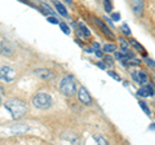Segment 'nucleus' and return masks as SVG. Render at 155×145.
Wrapping results in <instances>:
<instances>
[{
    "label": "nucleus",
    "mask_w": 155,
    "mask_h": 145,
    "mask_svg": "<svg viewBox=\"0 0 155 145\" xmlns=\"http://www.w3.org/2000/svg\"><path fill=\"white\" fill-rule=\"evenodd\" d=\"M5 108L9 110V113L12 114L13 118H21L25 115V113L27 111V106L25 102H22L21 100L17 99H12L5 101Z\"/></svg>",
    "instance_id": "nucleus-1"
},
{
    "label": "nucleus",
    "mask_w": 155,
    "mask_h": 145,
    "mask_svg": "<svg viewBox=\"0 0 155 145\" xmlns=\"http://www.w3.org/2000/svg\"><path fill=\"white\" fill-rule=\"evenodd\" d=\"M59 89H61V92L64 93L65 96H67V97H71V96L75 95L76 84H75V79H74V77L67 75V77L62 78L61 83H59Z\"/></svg>",
    "instance_id": "nucleus-2"
},
{
    "label": "nucleus",
    "mask_w": 155,
    "mask_h": 145,
    "mask_svg": "<svg viewBox=\"0 0 155 145\" xmlns=\"http://www.w3.org/2000/svg\"><path fill=\"white\" fill-rule=\"evenodd\" d=\"M52 102H53V100L50 97V95H48V93H45V92L38 93V95H35L34 99H32V104L38 109H48V108H50Z\"/></svg>",
    "instance_id": "nucleus-3"
},
{
    "label": "nucleus",
    "mask_w": 155,
    "mask_h": 145,
    "mask_svg": "<svg viewBox=\"0 0 155 145\" xmlns=\"http://www.w3.org/2000/svg\"><path fill=\"white\" fill-rule=\"evenodd\" d=\"M16 78V71L14 69H12L10 66H1L0 68V79L7 82V83H10V82L14 80Z\"/></svg>",
    "instance_id": "nucleus-4"
},
{
    "label": "nucleus",
    "mask_w": 155,
    "mask_h": 145,
    "mask_svg": "<svg viewBox=\"0 0 155 145\" xmlns=\"http://www.w3.org/2000/svg\"><path fill=\"white\" fill-rule=\"evenodd\" d=\"M78 97H79L80 102H83L84 105L92 104V97H91V95H89L88 89L85 88V87L82 86V87L79 88V91H78Z\"/></svg>",
    "instance_id": "nucleus-5"
},
{
    "label": "nucleus",
    "mask_w": 155,
    "mask_h": 145,
    "mask_svg": "<svg viewBox=\"0 0 155 145\" xmlns=\"http://www.w3.org/2000/svg\"><path fill=\"white\" fill-rule=\"evenodd\" d=\"M131 7L136 16H142L144 14V8H145V1L144 0H131Z\"/></svg>",
    "instance_id": "nucleus-6"
},
{
    "label": "nucleus",
    "mask_w": 155,
    "mask_h": 145,
    "mask_svg": "<svg viewBox=\"0 0 155 145\" xmlns=\"http://www.w3.org/2000/svg\"><path fill=\"white\" fill-rule=\"evenodd\" d=\"M0 52H1V54H5V56H12L14 52V45L9 40L4 39L0 44Z\"/></svg>",
    "instance_id": "nucleus-7"
},
{
    "label": "nucleus",
    "mask_w": 155,
    "mask_h": 145,
    "mask_svg": "<svg viewBox=\"0 0 155 145\" xmlns=\"http://www.w3.org/2000/svg\"><path fill=\"white\" fill-rule=\"evenodd\" d=\"M34 75H36L38 78H40V79H43V80L54 79V74L50 70H47V69H38V70L34 71Z\"/></svg>",
    "instance_id": "nucleus-8"
},
{
    "label": "nucleus",
    "mask_w": 155,
    "mask_h": 145,
    "mask_svg": "<svg viewBox=\"0 0 155 145\" xmlns=\"http://www.w3.org/2000/svg\"><path fill=\"white\" fill-rule=\"evenodd\" d=\"M94 23H96V25L98 26V29L101 30V31L103 32V34H105L106 36H109L110 39H115V35H114V32L111 31V30L109 29V27H107L105 23L102 22V21L101 20H98V18H94Z\"/></svg>",
    "instance_id": "nucleus-9"
},
{
    "label": "nucleus",
    "mask_w": 155,
    "mask_h": 145,
    "mask_svg": "<svg viewBox=\"0 0 155 145\" xmlns=\"http://www.w3.org/2000/svg\"><path fill=\"white\" fill-rule=\"evenodd\" d=\"M137 93H138V96H142V97H150V96H154L155 89H154L153 86H150V84H145V87L140 88Z\"/></svg>",
    "instance_id": "nucleus-10"
},
{
    "label": "nucleus",
    "mask_w": 155,
    "mask_h": 145,
    "mask_svg": "<svg viewBox=\"0 0 155 145\" xmlns=\"http://www.w3.org/2000/svg\"><path fill=\"white\" fill-rule=\"evenodd\" d=\"M133 78H135V79H136V82H137V83L142 84V86H145V84H147V82H149L147 75H146L144 71L133 72Z\"/></svg>",
    "instance_id": "nucleus-11"
},
{
    "label": "nucleus",
    "mask_w": 155,
    "mask_h": 145,
    "mask_svg": "<svg viewBox=\"0 0 155 145\" xmlns=\"http://www.w3.org/2000/svg\"><path fill=\"white\" fill-rule=\"evenodd\" d=\"M54 5H56V8H57V12L61 16H64V17H67V11H66V8L64 7V5L61 4L59 1H54Z\"/></svg>",
    "instance_id": "nucleus-12"
},
{
    "label": "nucleus",
    "mask_w": 155,
    "mask_h": 145,
    "mask_svg": "<svg viewBox=\"0 0 155 145\" xmlns=\"http://www.w3.org/2000/svg\"><path fill=\"white\" fill-rule=\"evenodd\" d=\"M119 45H120L121 51H123L124 53H127L128 51H129V44H128V43H127L126 40H124L123 38H119Z\"/></svg>",
    "instance_id": "nucleus-13"
},
{
    "label": "nucleus",
    "mask_w": 155,
    "mask_h": 145,
    "mask_svg": "<svg viewBox=\"0 0 155 145\" xmlns=\"http://www.w3.org/2000/svg\"><path fill=\"white\" fill-rule=\"evenodd\" d=\"M129 43H131V44H132V45H133V47H135V48H136V49H138V51H141V52H142V53H144V54H145V49H144V47H142V45H141V44H140V43H137V42L135 40V39H131V40H129Z\"/></svg>",
    "instance_id": "nucleus-14"
},
{
    "label": "nucleus",
    "mask_w": 155,
    "mask_h": 145,
    "mask_svg": "<svg viewBox=\"0 0 155 145\" xmlns=\"http://www.w3.org/2000/svg\"><path fill=\"white\" fill-rule=\"evenodd\" d=\"M103 51L107 52V53L115 52V51H116V45L115 44H105V45H103Z\"/></svg>",
    "instance_id": "nucleus-15"
},
{
    "label": "nucleus",
    "mask_w": 155,
    "mask_h": 145,
    "mask_svg": "<svg viewBox=\"0 0 155 145\" xmlns=\"http://www.w3.org/2000/svg\"><path fill=\"white\" fill-rule=\"evenodd\" d=\"M79 27H80V31L83 32V35H84V36H89V35H91V31H89L88 27L85 26L84 23L80 22V23H79Z\"/></svg>",
    "instance_id": "nucleus-16"
},
{
    "label": "nucleus",
    "mask_w": 155,
    "mask_h": 145,
    "mask_svg": "<svg viewBox=\"0 0 155 145\" xmlns=\"http://www.w3.org/2000/svg\"><path fill=\"white\" fill-rule=\"evenodd\" d=\"M138 104H140V106H141V109H142V110L145 111V114H146V115H150V109H149V106H147V105H146L144 101H140Z\"/></svg>",
    "instance_id": "nucleus-17"
},
{
    "label": "nucleus",
    "mask_w": 155,
    "mask_h": 145,
    "mask_svg": "<svg viewBox=\"0 0 155 145\" xmlns=\"http://www.w3.org/2000/svg\"><path fill=\"white\" fill-rule=\"evenodd\" d=\"M59 27H61V30H62V32H64V34H66V35H68L70 34V27H68L66 23H59Z\"/></svg>",
    "instance_id": "nucleus-18"
},
{
    "label": "nucleus",
    "mask_w": 155,
    "mask_h": 145,
    "mask_svg": "<svg viewBox=\"0 0 155 145\" xmlns=\"http://www.w3.org/2000/svg\"><path fill=\"white\" fill-rule=\"evenodd\" d=\"M103 7H105V11L107 12V13H110L111 12V3H110V0H103Z\"/></svg>",
    "instance_id": "nucleus-19"
},
{
    "label": "nucleus",
    "mask_w": 155,
    "mask_h": 145,
    "mask_svg": "<svg viewBox=\"0 0 155 145\" xmlns=\"http://www.w3.org/2000/svg\"><path fill=\"white\" fill-rule=\"evenodd\" d=\"M12 131H14L16 134H22V132L27 131V127H13Z\"/></svg>",
    "instance_id": "nucleus-20"
},
{
    "label": "nucleus",
    "mask_w": 155,
    "mask_h": 145,
    "mask_svg": "<svg viewBox=\"0 0 155 145\" xmlns=\"http://www.w3.org/2000/svg\"><path fill=\"white\" fill-rule=\"evenodd\" d=\"M41 8L44 9V12L45 13H48V14H54V12H53V9L49 7V5H47V4H41Z\"/></svg>",
    "instance_id": "nucleus-21"
},
{
    "label": "nucleus",
    "mask_w": 155,
    "mask_h": 145,
    "mask_svg": "<svg viewBox=\"0 0 155 145\" xmlns=\"http://www.w3.org/2000/svg\"><path fill=\"white\" fill-rule=\"evenodd\" d=\"M93 139L97 141V143H100V144H102V145H107V144H109V143H107V140H106V139L101 137V136H94Z\"/></svg>",
    "instance_id": "nucleus-22"
},
{
    "label": "nucleus",
    "mask_w": 155,
    "mask_h": 145,
    "mask_svg": "<svg viewBox=\"0 0 155 145\" xmlns=\"http://www.w3.org/2000/svg\"><path fill=\"white\" fill-rule=\"evenodd\" d=\"M115 58L116 60H124V58H127V54L126 53H121V52H115Z\"/></svg>",
    "instance_id": "nucleus-23"
},
{
    "label": "nucleus",
    "mask_w": 155,
    "mask_h": 145,
    "mask_svg": "<svg viewBox=\"0 0 155 145\" xmlns=\"http://www.w3.org/2000/svg\"><path fill=\"white\" fill-rule=\"evenodd\" d=\"M47 21H48L49 23H53V25H58V20L56 17H53V16L47 17Z\"/></svg>",
    "instance_id": "nucleus-24"
},
{
    "label": "nucleus",
    "mask_w": 155,
    "mask_h": 145,
    "mask_svg": "<svg viewBox=\"0 0 155 145\" xmlns=\"http://www.w3.org/2000/svg\"><path fill=\"white\" fill-rule=\"evenodd\" d=\"M107 74H109L111 78H114L115 80H120V77H119V75L116 74V72H114L112 70H109V71H107Z\"/></svg>",
    "instance_id": "nucleus-25"
},
{
    "label": "nucleus",
    "mask_w": 155,
    "mask_h": 145,
    "mask_svg": "<svg viewBox=\"0 0 155 145\" xmlns=\"http://www.w3.org/2000/svg\"><path fill=\"white\" fill-rule=\"evenodd\" d=\"M121 31H123L126 35H131V29L128 27V25H126V23L121 26Z\"/></svg>",
    "instance_id": "nucleus-26"
},
{
    "label": "nucleus",
    "mask_w": 155,
    "mask_h": 145,
    "mask_svg": "<svg viewBox=\"0 0 155 145\" xmlns=\"http://www.w3.org/2000/svg\"><path fill=\"white\" fill-rule=\"evenodd\" d=\"M110 20H112V21H119V20H120V14H119V13H112V14H111V18H110Z\"/></svg>",
    "instance_id": "nucleus-27"
},
{
    "label": "nucleus",
    "mask_w": 155,
    "mask_h": 145,
    "mask_svg": "<svg viewBox=\"0 0 155 145\" xmlns=\"http://www.w3.org/2000/svg\"><path fill=\"white\" fill-rule=\"evenodd\" d=\"M94 53H96V56L98 57V58H102V57H103L102 51H100V49H96V51H94Z\"/></svg>",
    "instance_id": "nucleus-28"
},
{
    "label": "nucleus",
    "mask_w": 155,
    "mask_h": 145,
    "mask_svg": "<svg viewBox=\"0 0 155 145\" xmlns=\"http://www.w3.org/2000/svg\"><path fill=\"white\" fill-rule=\"evenodd\" d=\"M146 63H147L149 66H151V68H155V62L153 61V60H150V58H146Z\"/></svg>",
    "instance_id": "nucleus-29"
},
{
    "label": "nucleus",
    "mask_w": 155,
    "mask_h": 145,
    "mask_svg": "<svg viewBox=\"0 0 155 145\" xmlns=\"http://www.w3.org/2000/svg\"><path fill=\"white\" fill-rule=\"evenodd\" d=\"M103 60H105V62H110V63H112V58H111V57H109V56L105 57Z\"/></svg>",
    "instance_id": "nucleus-30"
},
{
    "label": "nucleus",
    "mask_w": 155,
    "mask_h": 145,
    "mask_svg": "<svg viewBox=\"0 0 155 145\" xmlns=\"http://www.w3.org/2000/svg\"><path fill=\"white\" fill-rule=\"evenodd\" d=\"M93 47L96 48V49H100V44L98 43H93Z\"/></svg>",
    "instance_id": "nucleus-31"
},
{
    "label": "nucleus",
    "mask_w": 155,
    "mask_h": 145,
    "mask_svg": "<svg viewBox=\"0 0 155 145\" xmlns=\"http://www.w3.org/2000/svg\"><path fill=\"white\" fill-rule=\"evenodd\" d=\"M98 66H100V68H101V69H105V65H103V63H101V62H100V63H98Z\"/></svg>",
    "instance_id": "nucleus-32"
},
{
    "label": "nucleus",
    "mask_w": 155,
    "mask_h": 145,
    "mask_svg": "<svg viewBox=\"0 0 155 145\" xmlns=\"http://www.w3.org/2000/svg\"><path fill=\"white\" fill-rule=\"evenodd\" d=\"M66 1L68 3V4H71V3H73V0H66Z\"/></svg>",
    "instance_id": "nucleus-33"
},
{
    "label": "nucleus",
    "mask_w": 155,
    "mask_h": 145,
    "mask_svg": "<svg viewBox=\"0 0 155 145\" xmlns=\"http://www.w3.org/2000/svg\"><path fill=\"white\" fill-rule=\"evenodd\" d=\"M150 128H151V130H155V125H154V126H151Z\"/></svg>",
    "instance_id": "nucleus-34"
}]
</instances>
